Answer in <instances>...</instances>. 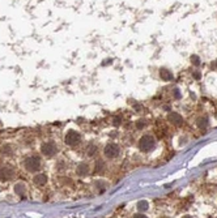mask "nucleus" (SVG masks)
I'll use <instances>...</instances> for the list:
<instances>
[{"mask_svg": "<svg viewBox=\"0 0 217 218\" xmlns=\"http://www.w3.org/2000/svg\"><path fill=\"white\" fill-rule=\"evenodd\" d=\"M154 145H156V141H154L153 136H150V135H144V136L139 140V149L141 152H144V153L150 152L154 148Z\"/></svg>", "mask_w": 217, "mask_h": 218, "instance_id": "obj_1", "label": "nucleus"}, {"mask_svg": "<svg viewBox=\"0 0 217 218\" xmlns=\"http://www.w3.org/2000/svg\"><path fill=\"white\" fill-rule=\"evenodd\" d=\"M24 167L29 172H36L41 169V159L36 155H30L24 161Z\"/></svg>", "mask_w": 217, "mask_h": 218, "instance_id": "obj_2", "label": "nucleus"}, {"mask_svg": "<svg viewBox=\"0 0 217 218\" xmlns=\"http://www.w3.org/2000/svg\"><path fill=\"white\" fill-rule=\"evenodd\" d=\"M41 152L45 157L51 158V157H54L58 153V146H56V144L54 141H47L41 146Z\"/></svg>", "mask_w": 217, "mask_h": 218, "instance_id": "obj_3", "label": "nucleus"}, {"mask_svg": "<svg viewBox=\"0 0 217 218\" xmlns=\"http://www.w3.org/2000/svg\"><path fill=\"white\" fill-rule=\"evenodd\" d=\"M80 140H81L80 133L76 132V131H68L66 136H64V142L68 146H76L80 142Z\"/></svg>", "mask_w": 217, "mask_h": 218, "instance_id": "obj_4", "label": "nucleus"}, {"mask_svg": "<svg viewBox=\"0 0 217 218\" xmlns=\"http://www.w3.org/2000/svg\"><path fill=\"white\" fill-rule=\"evenodd\" d=\"M103 154H105L107 158H116L119 154H120V148L116 145V144L114 142H110V144H107V145L105 146V149H103Z\"/></svg>", "mask_w": 217, "mask_h": 218, "instance_id": "obj_5", "label": "nucleus"}, {"mask_svg": "<svg viewBox=\"0 0 217 218\" xmlns=\"http://www.w3.org/2000/svg\"><path fill=\"white\" fill-rule=\"evenodd\" d=\"M13 176H15V171H13V170H12L11 167H3V169H0V180L7 182V180H11Z\"/></svg>", "mask_w": 217, "mask_h": 218, "instance_id": "obj_6", "label": "nucleus"}, {"mask_svg": "<svg viewBox=\"0 0 217 218\" xmlns=\"http://www.w3.org/2000/svg\"><path fill=\"white\" fill-rule=\"evenodd\" d=\"M167 120L174 125H182V123H183V118L179 114H177V112H170L167 115Z\"/></svg>", "mask_w": 217, "mask_h": 218, "instance_id": "obj_7", "label": "nucleus"}, {"mask_svg": "<svg viewBox=\"0 0 217 218\" xmlns=\"http://www.w3.org/2000/svg\"><path fill=\"white\" fill-rule=\"evenodd\" d=\"M76 172H77V175H80V176L88 175L89 174V165L88 163H80L76 169Z\"/></svg>", "mask_w": 217, "mask_h": 218, "instance_id": "obj_8", "label": "nucleus"}, {"mask_svg": "<svg viewBox=\"0 0 217 218\" xmlns=\"http://www.w3.org/2000/svg\"><path fill=\"white\" fill-rule=\"evenodd\" d=\"M33 183L37 186H45L47 183V176L45 174H37V175L33 178Z\"/></svg>", "mask_w": 217, "mask_h": 218, "instance_id": "obj_9", "label": "nucleus"}, {"mask_svg": "<svg viewBox=\"0 0 217 218\" xmlns=\"http://www.w3.org/2000/svg\"><path fill=\"white\" fill-rule=\"evenodd\" d=\"M160 77H161L164 81H170V80H173V73L166 68H161L160 69Z\"/></svg>", "mask_w": 217, "mask_h": 218, "instance_id": "obj_10", "label": "nucleus"}, {"mask_svg": "<svg viewBox=\"0 0 217 218\" xmlns=\"http://www.w3.org/2000/svg\"><path fill=\"white\" fill-rule=\"evenodd\" d=\"M15 192L20 196H22L25 192H26V187H25L24 183H17L15 186Z\"/></svg>", "mask_w": 217, "mask_h": 218, "instance_id": "obj_11", "label": "nucleus"}, {"mask_svg": "<svg viewBox=\"0 0 217 218\" xmlns=\"http://www.w3.org/2000/svg\"><path fill=\"white\" fill-rule=\"evenodd\" d=\"M86 153H88V155L93 157L95 153H97V146L95 145H89L88 148H86Z\"/></svg>", "mask_w": 217, "mask_h": 218, "instance_id": "obj_12", "label": "nucleus"}, {"mask_svg": "<svg viewBox=\"0 0 217 218\" xmlns=\"http://www.w3.org/2000/svg\"><path fill=\"white\" fill-rule=\"evenodd\" d=\"M198 125H199V127H200L201 129L207 128V127H208V119H207V118H200V119H199V121H198Z\"/></svg>", "mask_w": 217, "mask_h": 218, "instance_id": "obj_13", "label": "nucleus"}, {"mask_svg": "<svg viewBox=\"0 0 217 218\" xmlns=\"http://www.w3.org/2000/svg\"><path fill=\"white\" fill-rule=\"evenodd\" d=\"M137 208H139V210L140 212H145V210H148V203L146 201H144V200H143V201H140L137 204Z\"/></svg>", "mask_w": 217, "mask_h": 218, "instance_id": "obj_14", "label": "nucleus"}, {"mask_svg": "<svg viewBox=\"0 0 217 218\" xmlns=\"http://www.w3.org/2000/svg\"><path fill=\"white\" fill-rule=\"evenodd\" d=\"M191 62H192L195 65H199L200 64V60H199V58L196 55H194V56H191Z\"/></svg>", "mask_w": 217, "mask_h": 218, "instance_id": "obj_15", "label": "nucleus"}, {"mask_svg": "<svg viewBox=\"0 0 217 218\" xmlns=\"http://www.w3.org/2000/svg\"><path fill=\"white\" fill-rule=\"evenodd\" d=\"M145 124H146V121H145V120H137L136 127H137V128H144V127H145Z\"/></svg>", "mask_w": 217, "mask_h": 218, "instance_id": "obj_16", "label": "nucleus"}, {"mask_svg": "<svg viewBox=\"0 0 217 218\" xmlns=\"http://www.w3.org/2000/svg\"><path fill=\"white\" fill-rule=\"evenodd\" d=\"M102 167H103V162L99 161V162H97V166H95V171H101Z\"/></svg>", "mask_w": 217, "mask_h": 218, "instance_id": "obj_17", "label": "nucleus"}, {"mask_svg": "<svg viewBox=\"0 0 217 218\" xmlns=\"http://www.w3.org/2000/svg\"><path fill=\"white\" fill-rule=\"evenodd\" d=\"M3 154H11V148L9 146H5V148H3Z\"/></svg>", "mask_w": 217, "mask_h": 218, "instance_id": "obj_18", "label": "nucleus"}, {"mask_svg": "<svg viewBox=\"0 0 217 218\" xmlns=\"http://www.w3.org/2000/svg\"><path fill=\"white\" fill-rule=\"evenodd\" d=\"M120 123H122V119H120V116H119V118H118V116L114 118V125H119Z\"/></svg>", "mask_w": 217, "mask_h": 218, "instance_id": "obj_19", "label": "nucleus"}]
</instances>
